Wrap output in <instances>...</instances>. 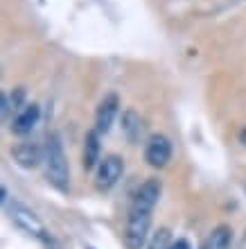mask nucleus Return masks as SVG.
<instances>
[{"label": "nucleus", "instance_id": "1", "mask_svg": "<svg viewBox=\"0 0 246 249\" xmlns=\"http://www.w3.org/2000/svg\"><path fill=\"white\" fill-rule=\"evenodd\" d=\"M43 163H46V177L52 186L61 193L70 188V168L64 152V143L59 134H48L43 145Z\"/></svg>", "mask_w": 246, "mask_h": 249}, {"label": "nucleus", "instance_id": "2", "mask_svg": "<svg viewBox=\"0 0 246 249\" xmlns=\"http://www.w3.org/2000/svg\"><path fill=\"white\" fill-rule=\"evenodd\" d=\"M151 227V213L149 211L129 209L127 217V229H124V245L127 249H143Z\"/></svg>", "mask_w": 246, "mask_h": 249}, {"label": "nucleus", "instance_id": "3", "mask_svg": "<svg viewBox=\"0 0 246 249\" xmlns=\"http://www.w3.org/2000/svg\"><path fill=\"white\" fill-rule=\"evenodd\" d=\"M9 215H12V220H14V224H16V227H20L23 231H27L30 236L43 240V243L50 247V243H52L50 233H48L46 227H43V222H41L39 217L34 215L30 209L20 206V204H12V206H9Z\"/></svg>", "mask_w": 246, "mask_h": 249}, {"label": "nucleus", "instance_id": "4", "mask_svg": "<svg viewBox=\"0 0 246 249\" xmlns=\"http://www.w3.org/2000/svg\"><path fill=\"white\" fill-rule=\"evenodd\" d=\"M124 172V161L117 154H109L104 157L98 165V177H95V184L99 190H109L122 179Z\"/></svg>", "mask_w": 246, "mask_h": 249}, {"label": "nucleus", "instance_id": "5", "mask_svg": "<svg viewBox=\"0 0 246 249\" xmlns=\"http://www.w3.org/2000/svg\"><path fill=\"white\" fill-rule=\"evenodd\" d=\"M172 159V143H169L167 136L163 134H154V136L147 141V147H145V161H147L151 168H165Z\"/></svg>", "mask_w": 246, "mask_h": 249}, {"label": "nucleus", "instance_id": "6", "mask_svg": "<svg viewBox=\"0 0 246 249\" xmlns=\"http://www.w3.org/2000/svg\"><path fill=\"white\" fill-rule=\"evenodd\" d=\"M117 109H120V100L115 93H109L106 98L99 102L98 111H95V129L99 134H109L113 123L117 118Z\"/></svg>", "mask_w": 246, "mask_h": 249}, {"label": "nucleus", "instance_id": "7", "mask_svg": "<svg viewBox=\"0 0 246 249\" xmlns=\"http://www.w3.org/2000/svg\"><path fill=\"white\" fill-rule=\"evenodd\" d=\"M161 197V181L158 179H147L145 184H140V188L136 190V195L131 199V209L136 211H154V206L158 204Z\"/></svg>", "mask_w": 246, "mask_h": 249}, {"label": "nucleus", "instance_id": "8", "mask_svg": "<svg viewBox=\"0 0 246 249\" xmlns=\"http://www.w3.org/2000/svg\"><path fill=\"white\" fill-rule=\"evenodd\" d=\"M39 118H41V107L34 105V102H27L12 118V131L18 134V136H25V134H30V131L36 127Z\"/></svg>", "mask_w": 246, "mask_h": 249}, {"label": "nucleus", "instance_id": "9", "mask_svg": "<svg viewBox=\"0 0 246 249\" xmlns=\"http://www.w3.org/2000/svg\"><path fill=\"white\" fill-rule=\"evenodd\" d=\"M12 157H14V161H16L20 168L32 170V168H36V165L43 161V150H41L39 145H34V143H18L12 150Z\"/></svg>", "mask_w": 246, "mask_h": 249}, {"label": "nucleus", "instance_id": "10", "mask_svg": "<svg viewBox=\"0 0 246 249\" xmlns=\"http://www.w3.org/2000/svg\"><path fill=\"white\" fill-rule=\"evenodd\" d=\"M99 131L98 129H93L86 134L84 138V154H82V165H84V170H93L95 165H99Z\"/></svg>", "mask_w": 246, "mask_h": 249}, {"label": "nucleus", "instance_id": "11", "mask_svg": "<svg viewBox=\"0 0 246 249\" xmlns=\"http://www.w3.org/2000/svg\"><path fill=\"white\" fill-rule=\"evenodd\" d=\"M230 243H233V231H230V227L219 224V227L213 229V233L206 238L203 249H230Z\"/></svg>", "mask_w": 246, "mask_h": 249}, {"label": "nucleus", "instance_id": "12", "mask_svg": "<svg viewBox=\"0 0 246 249\" xmlns=\"http://www.w3.org/2000/svg\"><path fill=\"white\" fill-rule=\"evenodd\" d=\"M122 134L129 143H138V138L143 134V120H140V116H138L136 111H131V109L124 111V116H122Z\"/></svg>", "mask_w": 246, "mask_h": 249}, {"label": "nucleus", "instance_id": "13", "mask_svg": "<svg viewBox=\"0 0 246 249\" xmlns=\"http://www.w3.org/2000/svg\"><path fill=\"white\" fill-rule=\"evenodd\" d=\"M172 247V240H169V229H158L151 238L147 249H169Z\"/></svg>", "mask_w": 246, "mask_h": 249}, {"label": "nucleus", "instance_id": "14", "mask_svg": "<svg viewBox=\"0 0 246 249\" xmlns=\"http://www.w3.org/2000/svg\"><path fill=\"white\" fill-rule=\"evenodd\" d=\"M169 249H192V247H190L188 240H176V243H172Z\"/></svg>", "mask_w": 246, "mask_h": 249}, {"label": "nucleus", "instance_id": "15", "mask_svg": "<svg viewBox=\"0 0 246 249\" xmlns=\"http://www.w3.org/2000/svg\"><path fill=\"white\" fill-rule=\"evenodd\" d=\"M240 143H242V145H244V147H246V127H244V129L240 131Z\"/></svg>", "mask_w": 246, "mask_h": 249}]
</instances>
